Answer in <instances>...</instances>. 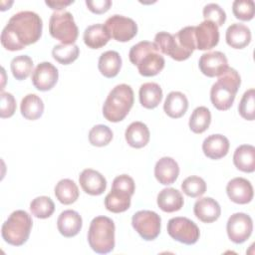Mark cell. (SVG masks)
<instances>
[{"instance_id": "1", "label": "cell", "mask_w": 255, "mask_h": 255, "mask_svg": "<svg viewBox=\"0 0 255 255\" xmlns=\"http://www.w3.org/2000/svg\"><path fill=\"white\" fill-rule=\"evenodd\" d=\"M41 17L32 11L14 14L1 33V44L9 51H19L36 43L42 35Z\"/></svg>"}, {"instance_id": "2", "label": "cell", "mask_w": 255, "mask_h": 255, "mask_svg": "<svg viewBox=\"0 0 255 255\" xmlns=\"http://www.w3.org/2000/svg\"><path fill=\"white\" fill-rule=\"evenodd\" d=\"M194 30L195 26H186L176 34L164 31L158 32L154 37L153 43L160 53L169 56L175 61H184L196 49Z\"/></svg>"}, {"instance_id": "3", "label": "cell", "mask_w": 255, "mask_h": 255, "mask_svg": "<svg viewBox=\"0 0 255 255\" xmlns=\"http://www.w3.org/2000/svg\"><path fill=\"white\" fill-rule=\"evenodd\" d=\"M129 61L137 67L139 74L143 77H152L164 68V58L157 50L154 43L141 41L133 45L128 53Z\"/></svg>"}, {"instance_id": "4", "label": "cell", "mask_w": 255, "mask_h": 255, "mask_svg": "<svg viewBox=\"0 0 255 255\" xmlns=\"http://www.w3.org/2000/svg\"><path fill=\"white\" fill-rule=\"evenodd\" d=\"M241 84L238 72L228 67L225 72L218 76L210 90V100L212 105L219 111L229 110L235 100L236 93Z\"/></svg>"}, {"instance_id": "5", "label": "cell", "mask_w": 255, "mask_h": 255, "mask_svg": "<svg viewBox=\"0 0 255 255\" xmlns=\"http://www.w3.org/2000/svg\"><path fill=\"white\" fill-rule=\"evenodd\" d=\"M132 105V89L127 84H120L109 93L103 106V115L109 122L118 123L128 116Z\"/></svg>"}, {"instance_id": "6", "label": "cell", "mask_w": 255, "mask_h": 255, "mask_svg": "<svg viewBox=\"0 0 255 255\" xmlns=\"http://www.w3.org/2000/svg\"><path fill=\"white\" fill-rule=\"evenodd\" d=\"M115 223L107 216H97L90 224L88 242L90 247L99 254H107L115 247Z\"/></svg>"}, {"instance_id": "7", "label": "cell", "mask_w": 255, "mask_h": 255, "mask_svg": "<svg viewBox=\"0 0 255 255\" xmlns=\"http://www.w3.org/2000/svg\"><path fill=\"white\" fill-rule=\"evenodd\" d=\"M32 225V217L28 212L25 210L13 211L2 225V238L10 245L21 246L28 240Z\"/></svg>"}, {"instance_id": "8", "label": "cell", "mask_w": 255, "mask_h": 255, "mask_svg": "<svg viewBox=\"0 0 255 255\" xmlns=\"http://www.w3.org/2000/svg\"><path fill=\"white\" fill-rule=\"evenodd\" d=\"M50 35L62 44H74L78 38L79 30L73 15L68 11L54 12L49 21Z\"/></svg>"}, {"instance_id": "9", "label": "cell", "mask_w": 255, "mask_h": 255, "mask_svg": "<svg viewBox=\"0 0 255 255\" xmlns=\"http://www.w3.org/2000/svg\"><path fill=\"white\" fill-rule=\"evenodd\" d=\"M160 223V216L150 210H139L131 218L132 227L146 241L154 240L159 235Z\"/></svg>"}, {"instance_id": "10", "label": "cell", "mask_w": 255, "mask_h": 255, "mask_svg": "<svg viewBox=\"0 0 255 255\" xmlns=\"http://www.w3.org/2000/svg\"><path fill=\"white\" fill-rule=\"evenodd\" d=\"M167 233L169 236L186 245L197 242L200 236L198 226L186 217H173L167 222Z\"/></svg>"}, {"instance_id": "11", "label": "cell", "mask_w": 255, "mask_h": 255, "mask_svg": "<svg viewBox=\"0 0 255 255\" xmlns=\"http://www.w3.org/2000/svg\"><path fill=\"white\" fill-rule=\"evenodd\" d=\"M105 27L111 38L119 42H128L137 33V25L131 18L118 14L108 18Z\"/></svg>"}, {"instance_id": "12", "label": "cell", "mask_w": 255, "mask_h": 255, "mask_svg": "<svg viewBox=\"0 0 255 255\" xmlns=\"http://www.w3.org/2000/svg\"><path fill=\"white\" fill-rule=\"evenodd\" d=\"M252 230L253 222L249 215L243 212H237L228 218L226 231L232 242L236 244L245 242L250 237Z\"/></svg>"}, {"instance_id": "13", "label": "cell", "mask_w": 255, "mask_h": 255, "mask_svg": "<svg viewBox=\"0 0 255 255\" xmlns=\"http://www.w3.org/2000/svg\"><path fill=\"white\" fill-rule=\"evenodd\" d=\"M58 69L50 62H42L38 64L32 73V83L34 87L42 92L53 89L58 82Z\"/></svg>"}, {"instance_id": "14", "label": "cell", "mask_w": 255, "mask_h": 255, "mask_svg": "<svg viewBox=\"0 0 255 255\" xmlns=\"http://www.w3.org/2000/svg\"><path fill=\"white\" fill-rule=\"evenodd\" d=\"M200 72L209 77H218L228 68V61L226 56L219 51L208 52L201 55L198 62Z\"/></svg>"}, {"instance_id": "15", "label": "cell", "mask_w": 255, "mask_h": 255, "mask_svg": "<svg viewBox=\"0 0 255 255\" xmlns=\"http://www.w3.org/2000/svg\"><path fill=\"white\" fill-rule=\"evenodd\" d=\"M194 37L196 49L205 51L214 48L219 41L218 27L211 21L204 20L195 26Z\"/></svg>"}, {"instance_id": "16", "label": "cell", "mask_w": 255, "mask_h": 255, "mask_svg": "<svg viewBox=\"0 0 255 255\" xmlns=\"http://www.w3.org/2000/svg\"><path fill=\"white\" fill-rule=\"evenodd\" d=\"M226 193L234 203L247 204L253 198V187L246 178L235 177L227 183Z\"/></svg>"}, {"instance_id": "17", "label": "cell", "mask_w": 255, "mask_h": 255, "mask_svg": "<svg viewBox=\"0 0 255 255\" xmlns=\"http://www.w3.org/2000/svg\"><path fill=\"white\" fill-rule=\"evenodd\" d=\"M79 182L82 189L90 195H101L107 188V180L104 175L92 168H86L81 172Z\"/></svg>"}, {"instance_id": "18", "label": "cell", "mask_w": 255, "mask_h": 255, "mask_svg": "<svg viewBox=\"0 0 255 255\" xmlns=\"http://www.w3.org/2000/svg\"><path fill=\"white\" fill-rule=\"evenodd\" d=\"M178 174L179 166L172 157L163 156L155 163L154 176L163 185L172 184L177 179Z\"/></svg>"}, {"instance_id": "19", "label": "cell", "mask_w": 255, "mask_h": 255, "mask_svg": "<svg viewBox=\"0 0 255 255\" xmlns=\"http://www.w3.org/2000/svg\"><path fill=\"white\" fill-rule=\"evenodd\" d=\"M194 215L204 223L216 221L220 214L221 208L219 203L211 197H202L196 200L193 206Z\"/></svg>"}, {"instance_id": "20", "label": "cell", "mask_w": 255, "mask_h": 255, "mask_svg": "<svg viewBox=\"0 0 255 255\" xmlns=\"http://www.w3.org/2000/svg\"><path fill=\"white\" fill-rule=\"evenodd\" d=\"M83 220L81 215L75 210H65L63 211L57 220V227L59 232L64 237H74L82 229Z\"/></svg>"}, {"instance_id": "21", "label": "cell", "mask_w": 255, "mask_h": 255, "mask_svg": "<svg viewBox=\"0 0 255 255\" xmlns=\"http://www.w3.org/2000/svg\"><path fill=\"white\" fill-rule=\"evenodd\" d=\"M229 140L226 136L216 133L208 135L202 143L204 154L211 159H219L224 157L229 150Z\"/></svg>"}, {"instance_id": "22", "label": "cell", "mask_w": 255, "mask_h": 255, "mask_svg": "<svg viewBox=\"0 0 255 255\" xmlns=\"http://www.w3.org/2000/svg\"><path fill=\"white\" fill-rule=\"evenodd\" d=\"M131 193L127 190L112 187L111 191L105 197L106 208L114 213H121L128 210L130 206Z\"/></svg>"}, {"instance_id": "23", "label": "cell", "mask_w": 255, "mask_h": 255, "mask_svg": "<svg viewBox=\"0 0 255 255\" xmlns=\"http://www.w3.org/2000/svg\"><path fill=\"white\" fill-rule=\"evenodd\" d=\"M225 39L231 48L243 49L251 41V31L244 24L234 23L227 28Z\"/></svg>"}, {"instance_id": "24", "label": "cell", "mask_w": 255, "mask_h": 255, "mask_svg": "<svg viewBox=\"0 0 255 255\" xmlns=\"http://www.w3.org/2000/svg\"><path fill=\"white\" fill-rule=\"evenodd\" d=\"M156 201L158 207L167 213L178 211L181 209L184 203L183 196L180 191L172 187L163 188L161 191H159Z\"/></svg>"}, {"instance_id": "25", "label": "cell", "mask_w": 255, "mask_h": 255, "mask_svg": "<svg viewBox=\"0 0 255 255\" xmlns=\"http://www.w3.org/2000/svg\"><path fill=\"white\" fill-rule=\"evenodd\" d=\"M125 136L128 145L134 148H141L148 143L150 133L145 124L133 122L127 128Z\"/></svg>"}, {"instance_id": "26", "label": "cell", "mask_w": 255, "mask_h": 255, "mask_svg": "<svg viewBox=\"0 0 255 255\" xmlns=\"http://www.w3.org/2000/svg\"><path fill=\"white\" fill-rule=\"evenodd\" d=\"M188 109V101L184 94L180 92H170L164 101L163 110L165 114L172 118L178 119L181 118Z\"/></svg>"}, {"instance_id": "27", "label": "cell", "mask_w": 255, "mask_h": 255, "mask_svg": "<svg viewBox=\"0 0 255 255\" xmlns=\"http://www.w3.org/2000/svg\"><path fill=\"white\" fill-rule=\"evenodd\" d=\"M234 165L243 172L255 170V147L251 144L239 145L233 154Z\"/></svg>"}, {"instance_id": "28", "label": "cell", "mask_w": 255, "mask_h": 255, "mask_svg": "<svg viewBox=\"0 0 255 255\" xmlns=\"http://www.w3.org/2000/svg\"><path fill=\"white\" fill-rule=\"evenodd\" d=\"M111 39V36L103 24H93L84 31V42L91 49L104 47Z\"/></svg>"}, {"instance_id": "29", "label": "cell", "mask_w": 255, "mask_h": 255, "mask_svg": "<svg viewBox=\"0 0 255 255\" xmlns=\"http://www.w3.org/2000/svg\"><path fill=\"white\" fill-rule=\"evenodd\" d=\"M98 68L106 78L116 77L122 68V58L116 51H107L99 58Z\"/></svg>"}, {"instance_id": "30", "label": "cell", "mask_w": 255, "mask_h": 255, "mask_svg": "<svg viewBox=\"0 0 255 255\" xmlns=\"http://www.w3.org/2000/svg\"><path fill=\"white\" fill-rule=\"evenodd\" d=\"M138 96L139 102L143 108L154 109L162 100V90L156 83H144L139 88Z\"/></svg>"}, {"instance_id": "31", "label": "cell", "mask_w": 255, "mask_h": 255, "mask_svg": "<svg viewBox=\"0 0 255 255\" xmlns=\"http://www.w3.org/2000/svg\"><path fill=\"white\" fill-rule=\"evenodd\" d=\"M20 110L25 119L35 121L43 115L44 103L39 96L35 94H28L22 99Z\"/></svg>"}, {"instance_id": "32", "label": "cell", "mask_w": 255, "mask_h": 255, "mask_svg": "<svg viewBox=\"0 0 255 255\" xmlns=\"http://www.w3.org/2000/svg\"><path fill=\"white\" fill-rule=\"evenodd\" d=\"M55 196L63 204L74 203L79 197V188L74 180L69 178L61 179L55 186Z\"/></svg>"}, {"instance_id": "33", "label": "cell", "mask_w": 255, "mask_h": 255, "mask_svg": "<svg viewBox=\"0 0 255 255\" xmlns=\"http://www.w3.org/2000/svg\"><path fill=\"white\" fill-rule=\"evenodd\" d=\"M211 123V114L206 107H197L189 118V128L194 133H202Z\"/></svg>"}, {"instance_id": "34", "label": "cell", "mask_w": 255, "mask_h": 255, "mask_svg": "<svg viewBox=\"0 0 255 255\" xmlns=\"http://www.w3.org/2000/svg\"><path fill=\"white\" fill-rule=\"evenodd\" d=\"M80 49L75 44H58L52 50L53 58L62 65H69L76 61L79 57Z\"/></svg>"}, {"instance_id": "35", "label": "cell", "mask_w": 255, "mask_h": 255, "mask_svg": "<svg viewBox=\"0 0 255 255\" xmlns=\"http://www.w3.org/2000/svg\"><path fill=\"white\" fill-rule=\"evenodd\" d=\"M11 72L16 80L27 79L33 70V61L27 55H19L13 58L10 64Z\"/></svg>"}, {"instance_id": "36", "label": "cell", "mask_w": 255, "mask_h": 255, "mask_svg": "<svg viewBox=\"0 0 255 255\" xmlns=\"http://www.w3.org/2000/svg\"><path fill=\"white\" fill-rule=\"evenodd\" d=\"M30 210L35 217L46 219L54 213L55 204L48 196H38L31 201Z\"/></svg>"}, {"instance_id": "37", "label": "cell", "mask_w": 255, "mask_h": 255, "mask_svg": "<svg viewBox=\"0 0 255 255\" xmlns=\"http://www.w3.org/2000/svg\"><path fill=\"white\" fill-rule=\"evenodd\" d=\"M113 139L112 129L105 125H97L89 131V141L94 146H105Z\"/></svg>"}, {"instance_id": "38", "label": "cell", "mask_w": 255, "mask_h": 255, "mask_svg": "<svg viewBox=\"0 0 255 255\" xmlns=\"http://www.w3.org/2000/svg\"><path fill=\"white\" fill-rule=\"evenodd\" d=\"M182 191L189 197L195 198L203 195L206 191V183L203 178L191 175L186 177L181 183Z\"/></svg>"}, {"instance_id": "39", "label": "cell", "mask_w": 255, "mask_h": 255, "mask_svg": "<svg viewBox=\"0 0 255 255\" xmlns=\"http://www.w3.org/2000/svg\"><path fill=\"white\" fill-rule=\"evenodd\" d=\"M238 111L240 116L247 120L253 121L255 119V91L254 89H250L246 91L239 103Z\"/></svg>"}, {"instance_id": "40", "label": "cell", "mask_w": 255, "mask_h": 255, "mask_svg": "<svg viewBox=\"0 0 255 255\" xmlns=\"http://www.w3.org/2000/svg\"><path fill=\"white\" fill-rule=\"evenodd\" d=\"M255 5L252 0H235L232 4L234 16L242 21H250L254 17Z\"/></svg>"}, {"instance_id": "41", "label": "cell", "mask_w": 255, "mask_h": 255, "mask_svg": "<svg viewBox=\"0 0 255 255\" xmlns=\"http://www.w3.org/2000/svg\"><path fill=\"white\" fill-rule=\"evenodd\" d=\"M204 20L213 22L217 27L222 26L226 21V13L216 3H209L203 8Z\"/></svg>"}, {"instance_id": "42", "label": "cell", "mask_w": 255, "mask_h": 255, "mask_svg": "<svg viewBox=\"0 0 255 255\" xmlns=\"http://www.w3.org/2000/svg\"><path fill=\"white\" fill-rule=\"evenodd\" d=\"M0 98H1L0 117L2 119L12 117L16 111V101L14 96L8 92L1 91Z\"/></svg>"}, {"instance_id": "43", "label": "cell", "mask_w": 255, "mask_h": 255, "mask_svg": "<svg viewBox=\"0 0 255 255\" xmlns=\"http://www.w3.org/2000/svg\"><path fill=\"white\" fill-rule=\"evenodd\" d=\"M112 187H118V188L127 190L131 194L134 193V189H135L133 179L128 174H122L115 177Z\"/></svg>"}, {"instance_id": "44", "label": "cell", "mask_w": 255, "mask_h": 255, "mask_svg": "<svg viewBox=\"0 0 255 255\" xmlns=\"http://www.w3.org/2000/svg\"><path fill=\"white\" fill-rule=\"evenodd\" d=\"M86 5L91 12L95 14H103L110 9V7L112 6V1L111 0H96V1L87 0Z\"/></svg>"}, {"instance_id": "45", "label": "cell", "mask_w": 255, "mask_h": 255, "mask_svg": "<svg viewBox=\"0 0 255 255\" xmlns=\"http://www.w3.org/2000/svg\"><path fill=\"white\" fill-rule=\"evenodd\" d=\"M72 3H74L73 0L72 1L71 0L70 1H62V0H60V1H46L45 2V4L47 6H49L51 9H53V10H62L63 8L67 7L68 5H70Z\"/></svg>"}]
</instances>
